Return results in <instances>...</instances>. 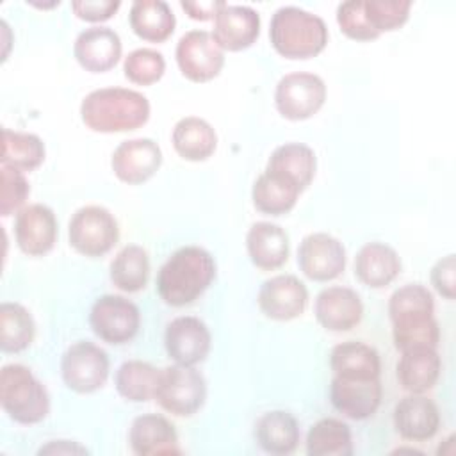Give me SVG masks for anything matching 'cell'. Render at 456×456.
Listing matches in <instances>:
<instances>
[{"instance_id":"1","label":"cell","mask_w":456,"mask_h":456,"mask_svg":"<svg viewBox=\"0 0 456 456\" xmlns=\"http://www.w3.org/2000/svg\"><path fill=\"white\" fill-rule=\"evenodd\" d=\"M216 260L201 246L176 249L159 269L157 292L169 306L194 303L214 281Z\"/></svg>"},{"instance_id":"2","label":"cell","mask_w":456,"mask_h":456,"mask_svg":"<svg viewBox=\"0 0 456 456\" xmlns=\"http://www.w3.org/2000/svg\"><path fill=\"white\" fill-rule=\"evenodd\" d=\"M148 98L126 87H100L84 96L80 103L82 123L100 134L137 130L150 119Z\"/></svg>"},{"instance_id":"3","label":"cell","mask_w":456,"mask_h":456,"mask_svg":"<svg viewBox=\"0 0 456 456\" xmlns=\"http://www.w3.org/2000/svg\"><path fill=\"white\" fill-rule=\"evenodd\" d=\"M328 37L324 20L306 9L283 5L271 16L269 39L273 48L285 59L315 57L326 48Z\"/></svg>"},{"instance_id":"4","label":"cell","mask_w":456,"mask_h":456,"mask_svg":"<svg viewBox=\"0 0 456 456\" xmlns=\"http://www.w3.org/2000/svg\"><path fill=\"white\" fill-rule=\"evenodd\" d=\"M0 404L18 424L32 426L50 413L46 387L21 363H7L0 370Z\"/></svg>"},{"instance_id":"5","label":"cell","mask_w":456,"mask_h":456,"mask_svg":"<svg viewBox=\"0 0 456 456\" xmlns=\"http://www.w3.org/2000/svg\"><path fill=\"white\" fill-rule=\"evenodd\" d=\"M69 246L89 258L107 255L119 239L114 214L102 205H86L75 210L68 224Z\"/></svg>"},{"instance_id":"6","label":"cell","mask_w":456,"mask_h":456,"mask_svg":"<svg viewBox=\"0 0 456 456\" xmlns=\"http://www.w3.org/2000/svg\"><path fill=\"white\" fill-rule=\"evenodd\" d=\"M205 378L192 365L173 363L160 370L155 401L164 411L175 417H191L205 404Z\"/></svg>"},{"instance_id":"7","label":"cell","mask_w":456,"mask_h":456,"mask_svg":"<svg viewBox=\"0 0 456 456\" xmlns=\"http://www.w3.org/2000/svg\"><path fill=\"white\" fill-rule=\"evenodd\" d=\"M324 80L308 71H292L283 75L274 89L276 110L290 121H303L321 110L326 102Z\"/></svg>"},{"instance_id":"8","label":"cell","mask_w":456,"mask_h":456,"mask_svg":"<svg viewBox=\"0 0 456 456\" xmlns=\"http://www.w3.org/2000/svg\"><path fill=\"white\" fill-rule=\"evenodd\" d=\"M109 354L89 340L71 344L61 358L62 381L77 394H91L102 388L109 378Z\"/></svg>"},{"instance_id":"9","label":"cell","mask_w":456,"mask_h":456,"mask_svg":"<svg viewBox=\"0 0 456 456\" xmlns=\"http://www.w3.org/2000/svg\"><path fill=\"white\" fill-rule=\"evenodd\" d=\"M93 333L112 346L130 342L141 328V312L135 303L118 294L100 296L89 312Z\"/></svg>"},{"instance_id":"10","label":"cell","mask_w":456,"mask_h":456,"mask_svg":"<svg viewBox=\"0 0 456 456\" xmlns=\"http://www.w3.org/2000/svg\"><path fill=\"white\" fill-rule=\"evenodd\" d=\"M175 57L182 75L198 84L216 78L224 66V50L203 28L185 32L176 43Z\"/></svg>"},{"instance_id":"11","label":"cell","mask_w":456,"mask_h":456,"mask_svg":"<svg viewBox=\"0 0 456 456\" xmlns=\"http://www.w3.org/2000/svg\"><path fill=\"white\" fill-rule=\"evenodd\" d=\"M297 265L312 281L335 280L346 269V248L330 233H308L299 242Z\"/></svg>"},{"instance_id":"12","label":"cell","mask_w":456,"mask_h":456,"mask_svg":"<svg viewBox=\"0 0 456 456\" xmlns=\"http://www.w3.org/2000/svg\"><path fill=\"white\" fill-rule=\"evenodd\" d=\"M212 346L208 326L194 315H180L167 322L164 331V347L167 356L180 365L201 363Z\"/></svg>"},{"instance_id":"13","label":"cell","mask_w":456,"mask_h":456,"mask_svg":"<svg viewBox=\"0 0 456 456\" xmlns=\"http://www.w3.org/2000/svg\"><path fill=\"white\" fill-rule=\"evenodd\" d=\"M260 312L273 321H292L308 305V289L294 274H276L265 280L256 296Z\"/></svg>"},{"instance_id":"14","label":"cell","mask_w":456,"mask_h":456,"mask_svg":"<svg viewBox=\"0 0 456 456\" xmlns=\"http://www.w3.org/2000/svg\"><path fill=\"white\" fill-rule=\"evenodd\" d=\"M162 164V150L150 137H135L116 146L110 157L112 173L128 185L150 180Z\"/></svg>"},{"instance_id":"15","label":"cell","mask_w":456,"mask_h":456,"mask_svg":"<svg viewBox=\"0 0 456 456\" xmlns=\"http://www.w3.org/2000/svg\"><path fill=\"white\" fill-rule=\"evenodd\" d=\"M59 224L53 210L43 203L23 207L16 214L14 237L18 248L28 256L50 253L57 242Z\"/></svg>"},{"instance_id":"16","label":"cell","mask_w":456,"mask_h":456,"mask_svg":"<svg viewBox=\"0 0 456 456\" xmlns=\"http://www.w3.org/2000/svg\"><path fill=\"white\" fill-rule=\"evenodd\" d=\"M317 322L333 333L356 328L363 317V303L356 290L344 285L322 289L314 303Z\"/></svg>"},{"instance_id":"17","label":"cell","mask_w":456,"mask_h":456,"mask_svg":"<svg viewBox=\"0 0 456 456\" xmlns=\"http://www.w3.org/2000/svg\"><path fill=\"white\" fill-rule=\"evenodd\" d=\"M383 387L378 379H358L333 376L330 385V399L337 411L351 420H365L372 417L381 404Z\"/></svg>"},{"instance_id":"18","label":"cell","mask_w":456,"mask_h":456,"mask_svg":"<svg viewBox=\"0 0 456 456\" xmlns=\"http://www.w3.org/2000/svg\"><path fill=\"white\" fill-rule=\"evenodd\" d=\"M260 34V14L249 5H224L214 16L212 36L226 52L249 48Z\"/></svg>"},{"instance_id":"19","label":"cell","mask_w":456,"mask_h":456,"mask_svg":"<svg viewBox=\"0 0 456 456\" xmlns=\"http://www.w3.org/2000/svg\"><path fill=\"white\" fill-rule=\"evenodd\" d=\"M123 52L119 34L110 27L94 25L82 30L73 43V55L77 62L91 73H103L112 69Z\"/></svg>"},{"instance_id":"20","label":"cell","mask_w":456,"mask_h":456,"mask_svg":"<svg viewBox=\"0 0 456 456\" xmlns=\"http://www.w3.org/2000/svg\"><path fill=\"white\" fill-rule=\"evenodd\" d=\"M394 428L404 440H431L440 428V411L433 399L424 394H410L394 406Z\"/></svg>"},{"instance_id":"21","label":"cell","mask_w":456,"mask_h":456,"mask_svg":"<svg viewBox=\"0 0 456 456\" xmlns=\"http://www.w3.org/2000/svg\"><path fill=\"white\" fill-rule=\"evenodd\" d=\"M128 442L130 449L139 456L182 452L173 422L160 413H142L135 417L128 431Z\"/></svg>"},{"instance_id":"22","label":"cell","mask_w":456,"mask_h":456,"mask_svg":"<svg viewBox=\"0 0 456 456\" xmlns=\"http://www.w3.org/2000/svg\"><path fill=\"white\" fill-rule=\"evenodd\" d=\"M289 233L274 223L256 221L246 233V249L251 264L262 271H274L289 258Z\"/></svg>"},{"instance_id":"23","label":"cell","mask_w":456,"mask_h":456,"mask_svg":"<svg viewBox=\"0 0 456 456\" xmlns=\"http://www.w3.org/2000/svg\"><path fill=\"white\" fill-rule=\"evenodd\" d=\"M401 273V258L397 251L385 242H367L354 256V276L370 289L390 285Z\"/></svg>"},{"instance_id":"24","label":"cell","mask_w":456,"mask_h":456,"mask_svg":"<svg viewBox=\"0 0 456 456\" xmlns=\"http://www.w3.org/2000/svg\"><path fill=\"white\" fill-rule=\"evenodd\" d=\"M395 370L399 385L406 392L426 394L440 378L442 360L436 347H411L401 351Z\"/></svg>"},{"instance_id":"25","label":"cell","mask_w":456,"mask_h":456,"mask_svg":"<svg viewBox=\"0 0 456 456\" xmlns=\"http://www.w3.org/2000/svg\"><path fill=\"white\" fill-rule=\"evenodd\" d=\"M299 424L296 417L285 410L264 413L255 424V438L260 449L267 454H292L299 444Z\"/></svg>"},{"instance_id":"26","label":"cell","mask_w":456,"mask_h":456,"mask_svg":"<svg viewBox=\"0 0 456 456\" xmlns=\"http://www.w3.org/2000/svg\"><path fill=\"white\" fill-rule=\"evenodd\" d=\"M171 142L183 160L201 162L214 155L217 148V134L207 119L185 116L175 123Z\"/></svg>"},{"instance_id":"27","label":"cell","mask_w":456,"mask_h":456,"mask_svg":"<svg viewBox=\"0 0 456 456\" xmlns=\"http://www.w3.org/2000/svg\"><path fill=\"white\" fill-rule=\"evenodd\" d=\"M315 167L317 159L310 146L303 142H285L273 150L265 171L283 176L303 192L312 183Z\"/></svg>"},{"instance_id":"28","label":"cell","mask_w":456,"mask_h":456,"mask_svg":"<svg viewBox=\"0 0 456 456\" xmlns=\"http://www.w3.org/2000/svg\"><path fill=\"white\" fill-rule=\"evenodd\" d=\"M330 367L335 376L378 379L381 374V358L372 346L360 340H346L331 349Z\"/></svg>"},{"instance_id":"29","label":"cell","mask_w":456,"mask_h":456,"mask_svg":"<svg viewBox=\"0 0 456 456\" xmlns=\"http://www.w3.org/2000/svg\"><path fill=\"white\" fill-rule=\"evenodd\" d=\"M128 23L137 37L162 43L175 32L176 18L164 0H135L130 5Z\"/></svg>"},{"instance_id":"30","label":"cell","mask_w":456,"mask_h":456,"mask_svg":"<svg viewBox=\"0 0 456 456\" xmlns=\"http://www.w3.org/2000/svg\"><path fill=\"white\" fill-rule=\"evenodd\" d=\"M299 194L301 191L292 182L271 171H264L251 189L255 208L267 216L289 214L296 207Z\"/></svg>"},{"instance_id":"31","label":"cell","mask_w":456,"mask_h":456,"mask_svg":"<svg viewBox=\"0 0 456 456\" xmlns=\"http://www.w3.org/2000/svg\"><path fill=\"white\" fill-rule=\"evenodd\" d=\"M150 255L139 244H126L110 262L109 274L114 287L123 292H139L150 280Z\"/></svg>"},{"instance_id":"32","label":"cell","mask_w":456,"mask_h":456,"mask_svg":"<svg viewBox=\"0 0 456 456\" xmlns=\"http://www.w3.org/2000/svg\"><path fill=\"white\" fill-rule=\"evenodd\" d=\"M160 370L150 362L126 360L114 376L118 394L130 403H146L155 399V392L160 379Z\"/></svg>"},{"instance_id":"33","label":"cell","mask_w":456,"mask_h":456,"mask_svg":"<svg viewBox=\"0 0 456 456\" xmlns=\"http://www.w3.org/2000/svg\"><path fill=\"white\" fill-rule=\"evenodd\" d=\"M308 456H351L353 436L351 428L333 417L317 420L306 433Z\"/></svg>"},{"instance_id":"34","label":"cell","mask_w":456,"mask_h":456,"mask_svg":"<svg viewBox=\"0 0 456 456\" xmlns=\"http://www.w3.org/2000/svg\"><path fill=\"white\" fill-rule=\"evenodd\" d=\"M46 148L39 135L28 132L2 130V166H11L20 171H32L45 162Z\"/></svg>"},{"instance_id":"35","label":"cell","mask_w":456,"mask_h":456,"mask_svg":"<svg viewBox=\"0 0 456 456\" xmlns=\"http://www.w3.org/2000/svg\"><path fill=\"white\" fill-rule=\"evenodd\" d=\"M36 337L32 314L20 303L5 301L0 305V347L4 353L27 349Z\"/></svg>"},{"instance_id":"36","label":"cell","mask_w":456,"mask_h":456,"mask_svg":"<svg viewBox=\"0 0 456 456\" xmlns=\"http://www.w3.org/2000/svg\"><path fill=\"white\" fill-rule=\"evenodd\" d=\"M435 314V299L422 283H406L395 289L388 299V317L394 322L431 317Z\"/></svg>"},{"instance_id":"37","label":"cell","mask_w":456,"mask_h":456,"mask_svg":"<svg viewBox=\"0 0 456 456\" xmlns=\"http://www.w3.org/2000/svg\"><path fill=\"white\" fill-rule=\"evenodd\" d=\"M392 340L397 351L411 347H436L440 342V328L435 315L394 322Z\"/></svg>"},{"instance_id":"38","label":"cell","mask_w":456,"mask_h":456,"mask_svg":"<svg viewBox=\"0 0 456 456\" xmlns=\"http://www.w3.org/2000/svg\"><path fill=\"white\" fill-rule=\"evenodd\" d=\"M166 59L153 48H135L123 61L125 77L137 86H151L162 78Z\"/></svg>"},{"instance_id":"39","label":"cell","mask_w":456,"mask_h":456,"mask_svg":"<svg viewBox=\"0 0 456 456\" xmlns=\"http://www.w3.org/2000/svg\"><path fill=\"white\" fill-rule=\"evenodd\" d=\"M410 9L408 0H365L367 20L379 36L401 28L410 18Z\"/></svg>"},{"instance_id":"40","label":"cell","mask_w":456,"mask_h":456,"mask_svg":"<svg viewBox=\"0 0 456 456\" xmlns=\"http://www.w3.org/2000/svg\"><path fill=\"white\" fill-rule=\"evenodd\" d=\"M337 23L340 30L354 41H372L379 34L370 27L365 14V0H347L337 7Z\"/></svg>"},{"instance_id":"41","label":"cell","mask_w":456,"mask_h":456,"mask_svg":"<svg viewBox=\"0 0 456 456\" xmlns=\"http://www.w3.org/2000/svg\"><path fill=\"white\" fill-rule=\"evenodd\" d=\"M30 194L28 180L23 171L2 166V191H0V214L4 217L18 214Z\"/></svg>"},{"instance_id":"42","label":"cell","mask_w":456,"mask_h":456,"mask_svg":"<svg viewBox=\"0 0 456 456\" xmlns=\"http://www.w3.org/2000/svg\"><path fill=\"white\" fill-rule=\"evenodd\" d=\"M429 280H431V285L435 287V290L452 301L456 297V260H454V255L449 253L442 258H438L435 262V265L431 267V273H429Z\"/></svg>"},{"instance_id":"43","label":"cell","mask_w":456,"mask_h":456,"mask_svg":"<svg viewBox=\"0 0 456 456\" xmlns=\"http://www.w3.org/2000/svg\"><path fill=\"white\" fill-rule=\"evenodd\" d=\"M121 7L119 0H75L71 9L77 18L91 23L110 20Z\"/></svg>"},{"instance_id":"44","label":"cell","mask_w":456,"mask_h":456,"mask_svg":"<svg viewBox=\"0 0 456 456\" xmlns=\"http://www.w3.org/2000/svg\"><path fill=\"white\" fill-rule=\"evenodd\" d=\"M224 5V2L221 0H214V2H180V7L192 18V20H214L216 12Z\"/></svg>"},{"instance_id":"45","label":"cell","mask_w":456,"mask_h":456,"mask_svg":"<svg viewBox=\"0 0 456 456\" xmlns=\"http://www.w3.org/2000/svg\"><path fill=\"white\" fill-rule=\"evenodd\" d=\"M37 452L39 454H86L87 449L78 445L73 440H50Z\"/></svg>"}]
</instances>
